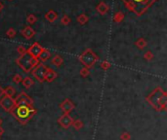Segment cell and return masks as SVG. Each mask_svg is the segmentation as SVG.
<instances>
[{
	"instance_id": "7a4b0ae2",
	"label": "cell",
	"mask_w": 167,
	"mask_h": 140,
	"mask_svg": "<svg viewBox=\"0 0 167 140\" xmlns=\"http://www.w3.org/2000/svg\"><path fill=\"white\" fill-rule=\"evenodd\" d=\"M155 1L156 0H122L128 10L136 14L138 17L144 15L148 10V8L154 5Z\"/></svg>"
},
{
	"instance_id": "6da1fadb",
	"label": "cell",
	"mask_w": 167,
	"mask_h": 140,
	"mask_svg": "<svg viewBox=\"0 0 167 140\" xmlns=\"http://www.w3.org/2000/svg\"><path fill=\"white\" fill-rule=\"evenodd\" d=\"M146 100L155 111L166 110L167 107V92L160 87H156L150 95L146 97Z\"/></svg>"
},
{
	"instance_id": "d4e9b609",
	"label": "cell",
	"mask_w": 167,
	"mask_h": 140,
	"mask_svg": "<svg viewBox=\"0 0 167 140\" xmlns=\"http://www.w3.org/2000/svg\"><path fill=\"white\" fill-rule=\"evenodd\" d=\"M61 23L63 25H68L71 23V18L68 15H64L63 18H61Z\"/></svg>"
},
{
	"instance_id": "7402d4cb",
	"label": "cell",
	"mask_w": 167,
	"mask_h": 140,
	"mask_svg": "<svg viewBox=\"0 0 167 140\" xmlns=\"http://www.w3.org/2000/svg\"><path fill=\"white\" fill-rule=\"evenodd\" d=\"M124 20V14L122 12H117L114 14L113 16V22L117 23H120Z\"/></svg>"
},
{
	"instance_id": "ac0fdd59",
	"label": "cell",
	"mask_w": 167,
	"mask_h": 140,
	"mask_svg": "<svg viewBox=\"0 0 167 140\" xmlns=\"http://www.w3.org/2000/svg\"><path fill=\"white\" fill-rule=\"evenodd\" d=\"M51 62H52V64H53V65H55V66L60 67V66H61V65L63 64L64 59H63V58L61 57V55H56L55 57L52 58V60H51Z\"/></svg>"
},
{
	"instance_id": "d6986e66",
	"label": "cell",
	"mask_w": 167,
	"mask_h": 140,
	"mask_svg": "<svg viewBox=\"0 0 167 140\" xmlns=\"http://www.w3.org/2000/svg\"><path fill=\"white\" fill-rule=\"evenodd\" d=\"M22 84L25 88H31V86H33L34 82L30 77H26L22 80Z\"/></svg>"
},
{
	"instance_id": "9a60e30c",
	"label": "cell",
	"mask_w": 167,
	"mask_h": 140,
	"mask_svg": "<svg viewBox=\"0 0 167 140\" xmlns=\"http://www.w3.org/2000/svg\"><path fill=\"white\" fill-rule=\"evenodd\" d=\"M45 18L49 22H54L58 18V14L56 13L54 10H49L47 13L45 14Z\"/></svg>"
},
{
	"instance_id": "e0dca14e",
	"label": "cell",
	"mask_w": 167,
	"mask_h": 140,
	"mask_svg": "<svg viewBox=\"0 0 167 140\" xmlns=\"http://www.w3.org/2000/svg\"><path fill=\"white\" fill-rule=\"evenodd\" d=\"M4 95H7L9 97H14V95H16V90L11 86H8L5 88H3Z\"/></svg>"
},
{
	"instance_id": "3957f363",
	"label": "cell",
	"mask_w": 167,
	"mask_h": 140,
	"mask_svg": "<svg viewBox=\"0 0 167 140\" xmlns=\"http://www.w3.org/2000/svg\"><path fill=\"white\" fill-rule=\"evenodd\" d=\"M16 62L19 66L21 67L23 71L26 73H30L31 72V70L39 63V60L37 58H33L27 53H26L24 55H20V57L17 58Z\"/></svg>"
},
{
	"instance_id": "30bf717a",
	"label": "cell",
	"mask_w": 167,
	"mask_h": 140,
	"mask_svg": "<svg viewBox=\"0 0 167 140\" xmlns=\"http://www.w3.org/2000/svg\"><path fill=\"white\" fill-rule=\"evenodd\" d=\"M73 118L72 117L69 115V114H63L60 118L58 119V123L59 125H61L62 128H71V125L73 123Z\"/></svg>"
},
{
	"instance_id": "74e56055",
	"label": "cell",
	"mask_w": 167,
	"mask_h": 140,
	"mask_svg": "<svg viewBox=\"0 0 167 140\" xmlns=\"http://www.w3.org/2000/svg\"><path fill=\"white\" fill-rule=\"evenodd\" d=\"M0 137H1V136H0Z\"/></svg>"
},
{
	"instance_id": "d6a6232c",
	"label": "cell",
	"mask_w": 167,
	"mask_h": 140,
	"mask_svg": "<svg viewBox=\"0 0 167 140\" xmlns=\"http://www.w3.org/2000/svg\"><path fill=\"white\" fill-rule=\"evenodd\" d=\"M4 95V92H3V88H1V86H0V98Z\"/></svg>"
},
{
	"instance_id": "5bb4252c",
	"label": "cell",
	"mask_w": 167,
	"mask_h": 140,
	"mask_svg": "<svg viewBox=\"0 0 167 140\" xmlns=\"http://www.w3.org/2000/svg\"><path fill=\"white\" fill-rule=\"evenodd\" d=\"M96 10H97V12H98V13L100 14V15L104 16V15H106V14L109 12L110 7H109V5H108V4H106V2L101 1V2L98 4V6L96 7Z\"/></svg>"
},
{
	"instance_id": "8fae6325",
	"label": "cell",
	"mask_w": 167,
	"mask_h": 140,
	"mask_svg": "<svg viewBox=\"0 0 167 140\" xmlns=\"http://www.w3.org/2000/svg\"><path fill=\"white\" fill-rule=\"evenodd\" d=\"M60 108L63 111V113L69 114L71 111H73L74 108H75V105H74V103L71 101V99L66 98L62 101L61 104H60Z\"/></svg>"
},
{
	"instance_id": "1f68e13d",
	"label": "cell",
	"mask_w": 167,
	"mask_h": 140,
	"mask_svg": "<svg viewBox=\"0 0 167 140\" xmlns=\"http://www.w3.org/2000/svg\"><path fill=\"white\" fill-rule=\"evenodd\" d=\"M101 67L104 70H108L110 67V63L108 62V60H104L103 62H101Z\"/></svg>"
},
{
	"instance_id": "ba28073f",
	"label": "cell",
	"mask_w": 167,
	"mask_h": 140,
	"mask_svg": "<svg viewBox=\"0 0 167 140\" xmlns=\"http://www.w3.org/2000/svg\"><path fill=\"white\" fill-rule=\"evenodd\" d=\"M15 100H16L17 106L18 105H26V106H29V107H33V104H34L33 99H32L30 96L27 95L25 92H22L20 95L16 97Z\"/></svg>"
},
{
	"instance_id": "277c9868",
	"label": "cell",
	"mask_w": 167,
	"mask_h": 140,
	"mask_svg": "<svg viewBox=\"0 0 167 140\" xmlns=\"http://www.w3.org/2000/svg\"><path fill=\"white\" fill-rule=\"evenodd\" d=\"M30 107L29 106L18 105L15 107V109L11 112V114L14 116V118H15L19 123H21L23 125H25L32 118L30 116Z\"/></svg>"
},
{
	"instance_id": "cb8c5ba5",
	"label": "cell",
	"mask_w": 167,
	"mask_h": 140,
	"mask_svg": "<svg viewBox=\"0 0 167 140\" xmlns=\"http://www.w3.org/2000/svg\"><path fill=\"white\" fill-rule=\"evenodd\" d=\"M36 21H37V18H36V16L33 15V14H30L26 18V22H27V23H30V25H34Z\"/></svg>"
},
{
	"instance_id": "9c48e42d",
	"label": "cell",
	"mask_w": 167,
	"mask_h": 140,
	"mask_svg": "<svg viewBox=\"0 0 167 140\" xmlns=\"http://www.w3.org/2000/svg\"><path fill=\"white\" fill-rule=\"evenodd\" d=\"M44 48L42 46H41L39 43H37V42H35V43L32 44L29 49L26 50V53L29 54L30 57H32L33 58H37L38 59L39 55L41 54V52H42V50Z\"/></svg>"
},
{
	"instance_id": "44dd1931",
	"label": "cell",
	"mask_w": 167,
	"mask_h": 140,
	"mask_svg": "<svg viewBox=\"0 0 167 140\" xmlns=\"http://www.w3.org/2000/svg\"><path fill=\"white\" fill-rule=\"evenodd\" d=\"M76 20H77V22H78L79 25H85L88 21H89V18H88V16L86 15V14H81V15H79L77 17Z\"/></svg>"
},
{
	"instance_id": "2e32d148",
	"label": "cell",
	"mask_w": 167,
	"mask_h": 140,
	"mask_svg": "<svg viewBox=\"0 0 167 140\" xmlns=\"http://www.w3.org/2000/svg\"><path fill=\"white\" fill-rule=\"evenodd\" d=\"M51 58V53L50 51L47 50V49H43L42 52H41L39 58H38V60L39 62H46V60H48L49 58Z\"/></svg>"
},
{
	"instance_id": "484cf974",
	"label": "cell",
	"mask_w": 167,
	"mask_h": 140,
	"mask_svg": "<svg viewBox=\"0 0 167 140\" xmlns=\"http://www.w3.org/2000/svg\"><path fill=\"white\" fill-rule=\"evenodd\" d=\"M89 75H90V70L89 69L86 68V67L81 68V70H80V76L82 78H86V77H88Z\"/></svg>"
},
{
	"instance_id": "f546056e",
	"label": "cell",
	"mask_w": 167,
	"mask_h": 140,
	"mask_svg": "<svg viewBox=\"0 0 167 140\" xmlns=\"http://www.w3.org/2000/svg\"><path fill=\"white\" fill-rule=\"evenodd\" d=\"M22 80H23V78H22V76L20 75V74H15V75L13 76V82L15 84L22 83Z\"/></svg>"
},
{
	"instance_id": "836d02e7",
	"label": "cell",
	"mask_w": 167,
	"mask_h": 140,
	"mask_svg": "<svg viewBox=\"0 0 167 140\" xmlns=\"http://www.w3.org/2000/svg\"><path fill=\"white\" fill-rule=\"evenodd\" d=\"M3 133H4V129L2 128V127L0 125V136H2L3 135Z\"/></svg>"
},
{
	"instance_id": "ffe728a7",
	"label": "cell",
	"mask_w": 167,
	"mask_h": 140,
	"mask_svg": "<svg viewBox=\"0 0 167 140\" xmlns=\"http://www.w3.org/2000/svg\"><path fill=\"white\" fill-rule=\"evenodd\" d=\"M135 45L139 50H144L147 47V41L144 38H139L135 42Z\"/></svg>"
},
{
	"instance_id": "f1b7e54d",
	"label": "cell",
	"mask_w": 167,
	"mask_h": 140,
	"mask_svg": "<svg viewBox=\"0 0 167 140\" xmlns=\"http://www.w3.org/2000/svg\"><path fill=\"white\" fill-rule=\"evenodd\" d=\"M120 139L121 140H131V134L127 132H124L120 135Z\"/></svg>"
},
{
	"instance_id": "e575fe53",
	"label": "cell",
	"mask_w": 167,
	"mask_h": 140,
	"mask_svg": "<svg viewBox=\"0 0 167 140\" xmlns=\"http://www.w3.org/2000/svg\"><path fill=\"white\" fill-rule=\"evenodd\" d=\"M4 8V6H3V4L1 3V2H0V12H1L2 11V9Z\"/></svg>"
},
{
	"instance_id": "83f0119b",
	"label": "cell",
	"mask_w": 167,
	"mask_h": 140,
	"mask_svg": "<svg viewBox=\"0 0 167 140\" xmlns=\"http://www.w3.org/2000/svg\"><path fill=\"white\" fill-rule=\"evenodd\" d=\"M144 58H145V59L148 60V62H151V60L154 58V54H152L151 51H148V52H146L145 55H144Z\"/></svg>"
},
{
	"instance_id": "d590c367",
	"label": "cell",
	"mask_w": 167,
	"mask_h": 140,
	"mask_svg": "<svg viewBox=\"0 0 167 140\" xmlns=\"http://www.w3.org/2000/svg\"><path fill=\"white\" fill-rule=\"evenodd\" d=\"M2 125V120H1V118H0V125Z\"/></svg>"
},
{
	"instance_id": "4316f807",
	"label": "cell",
	"mask_w": 167,
	"mask_h": 140,
	"mask_svg": "<svg viewBox=\"0 0 167 140\" xmlns=\"http://www.w3.org/2000/svg\"><path fill=\"white\" fill-rule=\"evenodd\" d=\"M16 34H17V32H16V30L14 28H9L6 31V35L9 37V38H14V37L16 36Z\"/></svg>"
},
{
	"instance_id": "52a82bcc",
	"label": "cell",
	"mask_w": 167,
	"mask_h": 140,
	"mask_svg": "<svg viewBox=\"0 0 167 140\" xmlns=\"http://www.w3.org/2000/svg\"><path fill=\"white\" fill-rule=\"evenodd\" d=\"M46 70H47V66L43 63H38L36 66L31 70V74L37 81L42 83L44 82V77H45V73Z\"/></svg>"
},
{
	"instance_id": "4fadbf2b",
	"label": "cell",
	"mask_w": 167,
	"mask_h": 140,
	"mask_svg": "<svg viewBox=\"0 0 167 140\" xmlns=\"http://www.w3.org/2000/svg\"><path fill=\"white\" fill-rule=\"evenodd\" d=\"M21 33H22V35L24 36L26 39L30 40V39H31L32 37L34 36L35 31H34V29L32 28L31 26H26V27H24V28L22 29Z\"/></svg>"
},
{
	"instance_id": "8d00e7d4",
	"label": "cell",
	"mask_w": 167,
	"mask_h": 140,
	"mask_svg": "<svg viewBox=\"0 0 167 140\" xmlns=\"http://www.w3.org/2000/svg\"><path fill=\"white\" fill-rule=\"evenodd\" d=\"M10 1H12V0H10Z\"/></svg>"
},
{
	"instance_id": "8992f818",
	"label": "cell",
	"mask_w": 167,
	"mask_h": 140,
	"mask_svg": "<svg viewBox=\"0 0 167 140\" xmlns=\"http://www.w3.org/2000/svg\"><path fill=\"white\" fill-rule=\"evenodd\" d=\"M0 106L5 110L6 112H11L15 109V107L17 106L16 100L14 97H9L7 95H3L1 98H0Z\"/></svg>"
},
{
	"instance_id": "603a6c76",
	"label": "cell",
	"mask_w": 167,
	"mask_h": 140,
	"mask_svg": "<svg viewBox=\"0 0 167 140\" xmlns=\"http://www.w3.org/2000/svg\"><path fill=\"white\" fill-rule=\"evenodd\" d=\"M72 127L75 128L76 130H79L83 128V125H84V124H83V122L81 120H75V121H73V123H72Z\"/></svg>"
},
{
	"instance_id": "5b68a950",
	"label": "cell",
	"mask_w": 167,
	"mask_h": 140,
	"mask_svg": "<svg viewBox=\"0 0 167 140\" xmlns=\"http://www.w3.org/2000/svg\"><path fill=\"white\" fill-rule=\"evenodd\" d=\"M99 60V57L91 49H86L79 55V62L84 65V67L90 69Z\"/></svg>"
},
{
	"instance_id": "7c38bea8",
	"label": "cell",
	"mask_w": 167,
	"mask_h": 140,
	"mask_svg": "<svg viewBox=\"0 0 167 140\" xmlns=\"http://www.w3.org/2000/svg\"><path fill=\"white\" fill-rule=\"evenodd\" d=\"M57 77H58L57 72H56L55 70H53L52 68L47 67V70H46V73H45V77H44V81L51 83V82H53Z\"/></svg>"
},
{
	"instance_id": "4dcf8cb0",
	"label": "cell",
	"mask_w": 167,
	"mask_h": 140,
	"mask_svg": "<svg viewBox=\"0 0 167 140\" xmlns=\"http://www.w3.org/2000/svg\"><path fill=\"white\" fill-rule=\"evenodd\" d=\"M17 52L19 53V55H24V54L26 53V49L25 48L24 46L20 45V46H18V47H17Z\"/></svg>"
}]
</instances>
